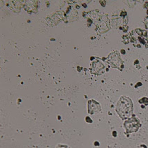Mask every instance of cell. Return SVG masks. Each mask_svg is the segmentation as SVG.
Returning <instances> with one entry per match:
<instances>
[{"label":"cell","instance_id":"cell-2","mask_svg":"<svg viewBox=\"0 0 148 148\" xmlns=\"http://www.w3.org/2000/svg\"><path fill=\"white\" fill-rule=\"evenodd\" d=\"M125 127L128 133H133L137 131L140 127L139 120L136 118H132L125 122Z\"/></svg>","mask_w":148,"mask_h":148},{"label":"cell","instance_id":"cell-6","mask_svg":"<svg viewBox=\"0 0 148 148\" xmlns=\"http://www.w3.org/2000/svg\"><path fill=\"white\" fill-rule=\"evenodd\" d=\"M56 148H68V147L65 145H58Z\"/></svg>","mask_w":148,"mask_h":148},{"label":"cell","instance_id":"cell-4","mask_svg":"<svg viewBox=\"0 0 148 148\" xmlns=\"http://www.w3.org/2000/svg\"><path fill=\"white\" fill-rule=\"evenodd\" d=\"M104 65L101 62L95 61L94 62L91 64L90 66V72L91 73L95 75H99L104 72Z\"/></svg>","mask_w":148,"mask_h":148},{"label":"cell","instance_id":"cell-5","mask_svg":"<svg viewBox=\"0 0 148 148\" xmlns=\"http://www.w3.org/2000/svg\"><path fill=\"white\" fill-rule=\"evenodd\" d=\"M92 101V104H91V101H89L88 104V112L90 114H93V108H95V111L96 112H99L100 111V106L98 104V103L95 102V101Z\"/></svg>","mask_w":148,"mask_h":148},{"label":"cell","instance_id":"cell-3","mask_svg":"<svg viewBox=\"0 0 148 148\" xmlns=\"http://www.w3.org/2000/svg\"><path fill=\"white\" fill-rule=\"evenodd\" d=\"M108 62L113 68H120V66L123 65V62L120 59V57L118 52L112 53L107 58Z\"/></svg>","mask_w":148,"mask_h":148},{"label":"cell","instance_id":"cell-1","mask_svg":"<svg viewBox=\"0 0 148 148\" xmlns=\"http://www.w3.org/2000/svg\"><path fill=\"white\" fill-rule=\"evenodd\" d=\"M116 112L123 120L130 118L133 114V104L129 97L122 96L118 101Z\"/></svg>","mask_w":148,"mask_h":148}]
</instances>
